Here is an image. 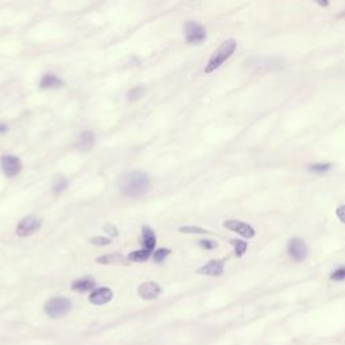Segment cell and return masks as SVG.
<instances>
[{"label":"cell","mask_w":345,"mask_h":345,"mask_svg":"<svg viewBox=\"0 0 345 345\" xmlns=\"http://www.w3.org/2000/svg\"><path fill=\"white\" fill-rule=\"evenodd\" d=\"M119 188L122 194L126 197H130V198L142 197L150 188L149 175L142 171H131L123 177Z\"/></svg>","instance_id":"cell-1"},{"label":"cell","mask_w":345,"mask_h":345,"mask_svg":"<svg viewBox=\"0 0 345 345\" xmlns=\"http://www.w3.org/2000/svg\"><path fill=\"white\" fill-rule=\"evenodd\" d=\"M179 232L181 234H208V231L204 229V228H200V226H181L179 228Z\"/></svg>","instance_id":"cell-21"},{"label":"cell","mask_w":345,"mask_h":345,"mask_svg":"<svg viewBox=\"0 0 345 345\" xmlns=\"http://www.w3.org/2000/svg\"><path fill=\"white\" fill-rule=\"evenodd\" d=\"M113 298V291L108 287H100L92 291L89 295V302L93 305H105Z\"/></svg>","instance_id":"cell-11"},{"label":"cell","mask_w":345,"mask_h":345,"mask_svg":"<svg viewBox=\"0 0 345 345\" xmlns=\"http://www.w3.org/2000/svg\"><path fill=\"white\" fill-rule=\"evenodd\" d=\"M151 252L147 251V249H141V251H134V252H131L128 255V260L130 262H146V260L149 259Z\"/></svg>","instance_id":"cell-17"},{"label":"cell","mask_w":345,"mask_h":345,"mask_svg":"<svg viewBox=\"0 0 345 345\" xmlns=\"http://www.w3.org/2000/svg\"><path fill=\"white\" fill-rule=\"evenodd\" d=\"M287 252H289L290 258L294 260V262H304L308 256V245L305 244V241L300 238H293L289 241V245H287Z\"/></svg>","instance_id":"cell-5"},{"label":"cell","mask_w":345,"mask_h":345,"mask_svg":"<svg viewBox=\"0 0 345 345\" xmlns=\"http://www.w3.org/2000/svg\"><path fill=\"white\" fill-rule=\"evenodd\" d=\"M332 167V165L330 164H317V165H312L310 166V171H313V173H325V171H328Z\"/></svg>","instance_id":"cell-24"},{"label":"cell","mask_w":345,"mask_h":345,"mask_svg":"<svg viewBox=\"0 0 345 345\" xmlns=\"http://www.w3.org/2000/svg\"><path fill=\"white\" fill-rule=\"evenodd\" d=\"M200 245L205 249H215L216 247H217L216 241H212V240H201Z\"/></svg>","instance_id":"cell-28"},{"label":"cell","mask_w":345,"mask_h":345,"mask_svg":"<svg viewBox=\"0 0 345 345\" xmlns=\"http://www.w3.org/2000/svg\"><path fill=\"white\" fill-rule=\"evenodd\" d=\"M2 169H3L4 174L12 178L22 170V162L15 155H3L2 156Z\"/></svg>","instance_id":"cell-8"},{"label":"cell","mask_w":345,"mask_h":345,"mask_svg":"<svg viewBox=\"0 0 345 345\" xmlns=\"http://www.w3.org/2000/svg\"><path fill=\"white\" fill-rule=\"evenodd\" d=\"M236 48H238V42L232 38L224 41L209 58L208 63L205 66V73H212V72L217 71L226 60H229L232 57V54L236 52Z\"/></svg>","instance_id":"cell-2"},{"label":"cell","mask_w":345,"mask_h":345,"mask_svg":"<svg viewBox=\"0 0 345 345\" xmlns=\"http://www.w3.org/2000/svg\"><path fill=\"white\" fill-rule=\"evenodd\" d=\"M224 228L240 235L241 238L244 239H254L256 235L254 226L247 223H243L240 220H226V221H224Z\"/></svg>","instance_id":"cell-6"},{"label":"cell","mask_w":345,"mask_h":345,"mask_svg":"<svg viewBox=\"0 0 345 345\" xmlns=\"http://www.w3.org/2000/svg\"><path fill=\"white\" fill-rule=\"evenodd\" d=\"M77 147L81 151H90L95 147V134L92 131H85L78 137Z\"/></svg>","instance_id":"cell-13"},{"label":"cell","mask_w":345,"mask_h":345,"mask_svg":"<svg viewBox=\"0 0 345 345\" xmlns=\"http://www.w3.org/2000/svg\"><path fill=\"white\" fill-rule=\"evenodd\" d=\"M330 279H332V281H337V282H340V281H344V279H345V267H338L337 270H334L333 272H332V275H330Z\"/></svg>","instance_id":"cell-23"},{"label":"cell","mask_w":345,"mask_h":345,"mask_svg":"<svg viewBox=\"0 0 345 345\" xmlns=\"http://www.w3.org/2000/svg\"><path fill=\"white\" fill-rule=\"evenodd\" d=\"M39 228H41L39 219H37L35 216H27L19 221L18 226H16V235L20 238H26V236L33 235L34 232H37Z\"/></svg>","instance_id":"cell-7"},{"label":"cell","mask_w":345,"mask_h":345,"mask_svg":"<svg viewBox=\"0 0 345 345\" xmlns=\"http://www.w3.org/2000/svg\"><path fill=\"white\" fill-rule=\"evenodd\" d=\"M183 37L189 45H201L206 39V30L196 20H189L183 25Z\"/></svg>","instance_id":"cell-3"},{"label":"cell","mask_w":345,"mask_h":345,"mask_svg":"<svg viewBox=\"0 0 345 345\" xmlns=\"http://www.w3.org/2000/svg\"><path fill=\"white\" fill-rule=\"evenodd\" d=\"M72 302L65 297H54L45 304V312L52 318H60L71 312Z\"/></svg>","instance_id":"cell-4"},{"label":"cell","mask_w":345,"mask_h":345,"mask_svg":"<svg viewBox=\"0 0 345 345\" xmlns=\"http://www.w3.org/2000/svg\"><path fill=\"white\" fill-rule=\"evenodd\" d=\"M169 254H170V249H166V248L156 249V252L154 254V260H155L156 263H162V262L165 260V258H167Z\"/></svg>","instance_id":"cell-22"},{"label":"cell","mask_w":345,"mask_h":345,"mask_svg":"<svg viewBox=\"0 0 345 345\" xmlns=\"http://www.w3.org/2000/svg\"><path fill=\"white\" fill-rule=\"evenodd\" d=\"M231 244L234 245L235 254H236V256H239V258H241V256L244 255L247 248H248V244H247L245 241L238 240V239H232V240H231Z\"/></svg>","instance_id":"cell-18"},{"label":"cell","mask_w":345,"mask_h":345,"mask_svg":"<svg viewBox=\"0 0 345 345\" xmlns=\"http://www.w3.org/2000/svg\"><path fill=\"white\" fill-rule=\"evenodd\" d=\"M66 188H67V179L63 178V177H58V178L54 181V183H53V192L56 194L62 193Z\"/></svg>","instance_id":"cell-19"},{"label":"cell","mask_w":345,"mask_h":345,"mask_svg":"<svg viewBox=\"0 0 345 345\" xmlns=\"http://www.w3.org/2000/svg\"><path fill=\"white\" fill-rule=\"evenodd\" d=\"M142 243H143V248L152 252V249L155 247L156 238L151 228L149 226H143V236H142Z\"/></svg>","instance_id":"cell-14"},{"label":"cell","mask_w":345,"mask_h":345,"mask_svg":"<svg viewBox=\"0 0 345 345\" xmlns=\"http://www.w3.org/2000/svg\"><path fill=\"white\" fill-rule=\"evenodd\" d=\"M224 263L225 260H211L208 263L197 270V272L201 275H208V277H220L224 274Z\"/></svg>","instance_id":"cell-9"},{"label":"cell","mask_w":345,"mask_h":345,"mask_svg":"<svg viewBox=\"0 0 345 345\" xmlns=\"http://www.w3.org/2000/svg\"><path fill=\"white\" fill-rule=\"evenodd\" d=\"M143 93H145V88L143 86H135L130 92L127 93V99L130 101H135L137 99H141L143 96Z\"/></svg>","instance_id":"cell-20"},{"label":"cell","mask_w":345,"mask_h":345,"mask_svg":"<svg viewBox=\"0 0 345 345\" xmlns=\"http://www.w3.org/2000/svg\"><path fill=\"white\" fill-rule=\"evenodd\" d=\"M4 132H7V126L3 124V123H0V134H4Z\"/></svg>","instance_id":"cell-30"},{"label":"cell","mask_w":345,"mask_h":345,"mask_svg":"<svg viewBox=\"0 0 345 345\" xmlns=\"http://www.w3.org/2000/svg\"><path fill=\"white\" fill-rule=\"evenodd\" d=\"M104 231L107 232L108 235H111V236H113V238H116L118 235H119V232H118V228L116 226H113L112 224H105L104 225Z\"/></svg>","instance_id":"cell-26"},{"label":"cell","mask_w":345,"mask_h":345,"mask_svg":"<svg viewBox=\"0 0 345 345\" xmlns=\"http://www.w3.org/2000/svg\"><path fill=\"white\" fill-rule=\"evenodd\" d=\"M336 216H337V219L340 220L342 224H345V205H340V206L336 209Z\"/></svg>","instance_id":"cell-27"},{"label":"cell","mask_w":345,"mask_h":345,"mask_svg":"<svg viewBox=\"0 0 345 345\" xmlns=\"http://www.w3.org/2000/svg\"><path fill=\"white\" fill-rule=\"evenodd\" d=\"M137 293H139V295L143 300H156L160 295V293H162V290H160L158 283L145 282L139 286Z\"/></svg>","instance_id":"cell-10"},{"label":"cell","mask_w":345,"mask_h":345,"mask_svg":"<svg viewBox=\"0 0 345 345\" xmlns=\"http://www.w3.org/2000/svg\"><path fill=\"white\" fill-rule=\"evenodd\" d=\"M97 262L101 264H109V263H124V258L120 254H111V255H105L97 258Z\"/></svg>","instance_id":"cell-16"},{"label":"cell","mask_w":345,"mask_h":345,"mask_svg":"<svg viewBox=\"0 0 345 345\" xmlns=\"http://www.w3.org/2000/svg\"><path fill=\"white\" fill-rule=\"evenodd\" d=\"M313 2L321 6V7H328L329 6V0H313Z\"/></svg>","instance_id":"cell-29"},{"label":"cell","mask_w":345,"mask_h":345,"mask_svg":"<svg viewBox=\"0 0 345 345\" xmlns=\"http://www.w3.org/2000/svg\"><path fill=\"white\" fill-rule=\"evenodd\" d=\"M90 243L93 245H99V247H103V245H109L111 244V240L107 238H101V236H96V238L90 239Z\"/></svg>","instance_id":"cell-25"},{"label":"cell","mask_w":345,"mask_h":345,"mask_svg":"<svg viewBox=\"0 0 345 345\" xmlns=\"http://www.w3.org/2000/svg\"><path fill=\"white\" fill-rule=\"evenodd\" d=\"M63 85V81L56 75H43L39 81L41 89H57Z\"/></svg>","instance_id":"cell-12"},{"label":"cell","mask_w":345,"mask_h":345,"mask_svg":"<svg viewBox=\"0 0 345 345\" xmlns=\"http://www.w3.org/2000/svg\"><path fill=\"white\" fill-rule=\"evenodd\" d=\"M95 287V281L92 278H81L73 282L72 285V289L77 291V293H85V291H90V290Z\"/></svg>","instance_id":"cell-15"}]
</instances>
